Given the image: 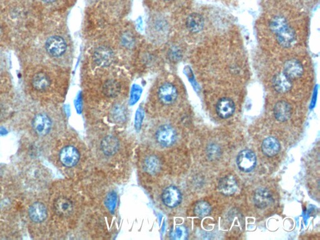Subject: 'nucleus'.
Returning a JSON list of instances; mask_svg holds the SVG:
<instances>
[{"mask_svg":"<svg viewBox=\"0 0 320 240\" xmlns=\"http://www.w3.org/2000/svg\"><path fill=\"white\" fill-rule=\"evenodd\" d=\"M188 29L192 33H198L203 30L204 19L201 14L193 13L188 17L186 21Z\"/></svg>","mask_w":320,"mask_h":240,"instance_id":"19","label":"nucleus"},{"mask_svg":"<svg viewBox=\"0 0 320 240\" xmlns=\"http://www.w3.org/2000/svg\"><path fill=\"white\" fill-rule=\"evenodd\" d=\"M255 205L261 209L269 207L273 202V197L269 191L266 189H259L254 195Z\"/></svg>","mask_w":320,"mask_h":240,"instance_id":"17","label":"nucleus"},{"mask_svg":"<svg viewBox=\"0 0 320 240\" xmlns=\"http://www.w3.org/2000/svg\"><path fill=\"white\" fill-rule=\"evenodd\" d=\"M120 86L117 81L114 80H109L105 84L103 91L106 95L109 97H115L119 94Z\"/></svg>","mask_w":320,"mask_h":240,"instance_id":"22","label":"nucleus"},{"mask_svg":"<svg viewBox=\"0 0 320 240\" xmlns=\"http://www.w3.org/2000/svg\"><path fill=\"white\" fill-rule=\"evenodd\" d=\"M142 120H143V116H142V113L141 111H138L137 112L136 116V121H135V126L137 130L139 129L141 127V125L142 123Z\"/></svg>","mask_w":320,"mask_h":240,"instance_id":"26","label":"nucleus"},{"mask_svg":"<svg viewBox=\"0 0 320 240\" xmlns=\"http://www.w3.org/2000/svg\"><path fill=\"white\" fill-rule=\"evenodd\" d=\"M237 181L232 175L224 177L219 183L218 190L225 195H233L237 191Z\"/></svg>","mask_w":320,"mask_h":240,"instance_id":"16","label":"nucleus"},{"mask_svg":"<svg viewBox=\"0 0 320 240\" xmlns=\"http://www.w3.org/2000/svg\"><path fill=\"white\" fill-rule=\"evenodd\" d=\"M94 61L98 66L105 67L112 64L114 59V53L109 48L101 47L94 53Z\"/></svg>","mask_w":320,"mask_h":240,"instance_id":"9","label":"nucleus"},{"mask_svg":"<svg viewBox=\"0 0 320 240\" xmlns=\"http://www.w3.org/2000/svg\"><path fill=\"white\" fill-rule=\"evenodd\" d=\"M6 50L0 48V93L14 92Z\"/></svg>","mask_w":320,"mask_h":240,"instance_id":"4","label":"nucleus"},{"mask_svg":"<svg viewBox=\"0 0 320 240\" xmlns=\"http://www.w3.org/2000/svg\"><path fill=\"white\" fill-rule=\"evenodd\" d=\"M216 112L220 117L223 119L230 118L235 110V105L232 99L228 98H221L216 106Z\"/></svg>","mask_w":320,"mask_h":240,"instance_id":"13","label":"nucleus"},{"mask_svg":"<svg viewBox=\"0 0 320 240\" xmlns=\"http://www.w3.org/2000/svg\"><path fill=\"white\" fill-rule=\"evenodd\" d=\"M156 138L160 145L169 147L174 144L176 139V132L169 125H163L158 128L156 133Z\"/></svg>","mask_w":320,"mask_h":240,"instance_id":"7","label":"nucleus"},{"mask_svg":"<svg viewBox=\"0 0 320 240\" xmlns=\"http://www.w3.org/2000/svg\"><path fill=\"white\" fill-rule=\"evenodd\" d=\"M146 170L150 174H155L160 170L161 163L160 160L155 156H150L145 160Z\"/></svg>","mask_w":320,"mask_h":240,"instance_id":"21","label":"nucleus"},{"mask_svg":"<svg viewBox=\"0 0 320 240\" xmlns=\"http://www.w3.org/2000/svg\"><path fill=\"white\" fill-rule=\"evenodd\" d=\"M237 163L240 170L244 172L251 171L256 165V155L251 150H243L238 155Z\"/></svg>","mask_w":320,"mask_h":240,"instance_id":"6","label":"nucleus"},{"mask_svg":"<svg viewBox=\"0 0 320 240\" xmlns=\"http://www.w3.org/2000/svg\"><path fill=\"white\" fill-rule=\"evenodd\" d=\"M119 147V143L116 138L108 136L103 139L102 148L103 152L107 155H112L117 152Z\"/></svg>","mask_w":320,"mask_h":240,"instance_id":"20","label":"nucleus"},{"mask_svg":"<svg viewBox=\"0 0 320 240\" xmlns=\"http://www.w3.org/2000/svg\"><path fill=\"white\" fill-rule=\"evenodd\" d=\"M171 237L173 239L177 240H182L187 239L188 237V232L186 228L184 226H179L175 228L173 230Z\"/></svg>","mask_w":320,"mask_h":240,"instance_id":"24","label":"nucleus"},{"mask_svg":"<svg viewBox=\"0 0 320 240\" xmlns=\"http://www.w3.org/2000/svg\"><path fill=\"white\" fill-rule=\"evenodd\" d=\"M303 72L302 65L297 60H288L284 65V74L292 80L299 79L302 76Z\"/></svg>","mask_w":320,"mask_h":240,"instance_id":"12","label":"nucleus"},{"mask_svg":"<svg viewBox=\"0 0 320 240\" xmlns=\"http://www.w3.org/2000/svg\"><path fill=\"white\" fill-rule=\"evenodd\" d=\"M158 97L165 105H171L176 101L178 97V91L173 84L166 83L159 88Z\"/></svg>","mask_w":320,"mask_h":240,"instance_id":"8","label":"nucleus"},{"mask_svg":"<svg viewBox=\"0 0 320 240\" xmlns=\"http://www.w3.org/2000/svg\"><path fill=\"white\" fill-rule=\"evenodd\" d=\"M117 195L114 192H112L108 195L106 200V205L110 212H114L117 205Z\"/></svg>","mask_w":320,"mask_h":240,"instance_id":"25","label":"nucleus"},{"mask_svg":"<svg viewBox=\"0 0 320 240\" xmlns=\"http://www.w3.org/2000/svg\"><path fill=\"white\" fill-rule=\"evenodd\" d=\"M274 89L278 93H285L289 91L292 87V80L284 73H279L273 79Z\"/></svg>","mask_w":320,"mask_h":240,"instance_id":"14","label":"nucleus"},{"mask_svg":"<svg viewBox=\"0 0 320 240\" xmlns=\"http://www.w3.org/2000/svg\"><path fill=\"white\" fill-rule=\"evenodd\" d=\"M275 34L279 44L283 47H290L295 42L296 35L295 31L288 25L281 28Z\"/></svg>","mask_w":320,"mask_h":240,"instance_id":"11","label":"nucleus"},{"mask_svg":"<svg viewBox=\"0 0 320 240\" xmlns=\"http://www.w3.org/2000/svg\"><path fill=\"white\" fill-rule=\"evenodd\" d=\"M22 220L31 239H50L53 227L47 191H26Z\"/></svg>","mask_w":320,"mask_h":240,"instance_id":"3","label":"nucleus"},{"mask_svg":"<svg viewBox=\"0 0 320 240\" xmlns=\"http://www.w3.org/2000/svg\"><path fill=\"white\" fill-rule=\"evenodd\" d=\"M162 200L168 207H175L181 202L182 194L177 187L171 186L163 191Z\"/></svg>","mask_w":320,"mask_h":240,"instance_id":"10","label":"nucleus"},{"mask_svg":"<svg viewBox=\"0 0 320 240\" xmlns=\"http://www.w3.org/2000/svg\"><path fill=\"white\" fill-rule=\"evenodd\" d=\"M78 150L71 145H64L57 150L55 159L60 165L70 168L76 165L79 160Z\"/></svg>","mask_w":320,"mask_h":240,"instance_id":"5","label":"nucleus"},{"mask_svg":"<svg viewBox=\"0 0 320 240\" xmlns=\"http://www.w3.org/2000/svg\"><path fill=\"white\" fill-rule=\"evenodd\" d=\"M50 104L35 102L26 98L18 106L11 121L25 137V142L35 152L43 153L52 144L55 131L54 113Z\"/></svg>","mask_w":320,"mask_h":240,"instance_id":"1","label":"nucleus"},{"mask_svg":"<svg viewBox=\"0 0 320 240\" xmlns=\"http://www.w3.org/2000/svg\"><path fill=\"white\" fill-rule=\"evenodd\" d=\"M292 114V106L285 101H278L274 108V115L280 122H286L291 118Z\"/></svg>","mask_w":320,"mask_h":240,"instance_id":"15","label":"nucleus"},{"mask_svg":"<svg viewBox=\"0 0 320 240\" xmlns=\"http://www.w3.org/2000/svg\"><path fill=\"white\" fill-rule=\"evenodd\" d=\"M280 143L273 137L266 138L261 145L262 152L268 157L275 156L280 152Z\"/></svg>","mask_w":320,"mask_h":240,"instance_id":"18","label":"nucleus"},{"mask_svg":"<svg viewBox=\"0 0 320 240\" xmlns=\"http://www.w3.org/2000/svg\"><path fill=\"white\" fill-rule=\"evenodd\" d=\"M42 3L45 4V5H50L55 3L57 0H40Z\"/></svg>","mask_w":320,"mask_h":240,"instance_id":"27","label":"nucleus"},{"mask_svg":"<svg viewBox=\"0 0 320 240\" xmlns=\"http://www.w3.org/2000/svg\"><path fill=\"white\" fill-rule=\"evenodd\" d=\"M211 207L208 203L206 202H200L196 205L194 208V213L199 217L203 218L210 214Z\"/></svg>","mask_w":320,"mask_h":240,"instance_id":"23","label":"nucleus"},{"mask_svg":"<svg viewBox=\"0 0 320 240\" xmlns=\"http://www.w3.org/2000/svg\"><path fill=\"white\" fill-rule=\"evenodd\" d=\"M25 188L19 174L0 173V239H16L23 225L22 212Z\"/></svg>","mask_w":320,"mask_h":240,"instance_id":"2","label":"nucleus"}]
</instances>
